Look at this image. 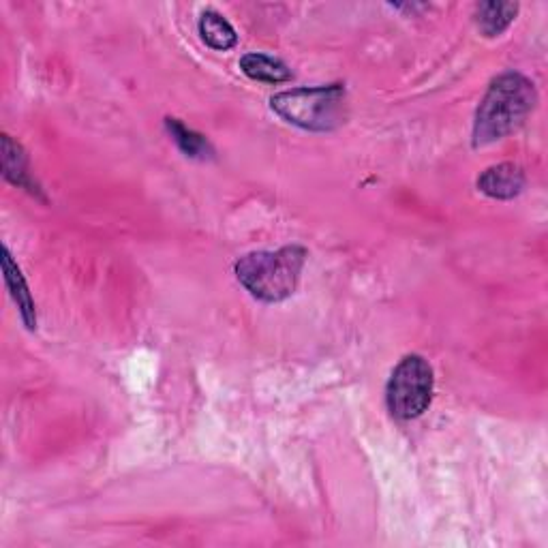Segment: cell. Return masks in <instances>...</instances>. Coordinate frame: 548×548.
Instances as JSON below:
<instances>
[{
	"label": "cell",
	"mask_w": 548,
	"mask_h": 548,
	"mask_svg": "<svg viewBox=\"0 0 548 548\" xmlns=\"http://www.w3.org/2000/svg\"><path fill=\"white\" fill-rule=\"evenodd\" d=\"M525 172L523 167L514 163H499L486 170L478 178V189L493 197V200H514L525 189Z\"/></svg>",
	"instance_id": "5"
},
{
	"label": "cell",
	"mask_w": 548,
	"mask_h": 548,
	"mask_svg": "<svg viewBox=\"0 0 548 548\" xmlns=\"http://www.w3.org/2000/svg\"><path fill=\"white\" fill-rule=\"evenodd\" d=\"M433 369L422 356H405L392 371L386 388L388 409L394 418L414 420L422 416L433 399Z\"/></svg>",
	"instance_id": "4"
},
{
	"label": "cell",
	"mask_w": 548,
	"mask_h": 548,
	"mask_svg": "<svg viewBox=\"0 0 548 548\" xmlns=\"http://www.w3.org/2000/svg\"><path fill=\"white\" fill-rule=\"evenodd\" d=\"M270 108L304 131H334L347 118V90L343 84L285 90L270 99Z\"/></svg>",
	"instance_id": "3"
},
{
	"label": "cell",
	"mask_w": 548,
	"mask_h": 548,
	"mask_svg": "<svg viewBox=\"0 0 548 548\" xmlns=\"http://www.w3.org/2000/svg\"><path fill=\"white\" fill-rule=\"evenodd\" d=\"M197 26H200V35H202L204 43L210 45L212 50L225 52V50H232L238 43V35H236L234 26L215 9H206L200 15V24Z\"/></svg>",
	"instance_id": "9"
},
{
	"label": "cell",
	"mask_w": 548,
	"mask_h": 548,
	"mask_svg": "<svg viewBox=\"0 0 548 548\" xmlns=\"http://www.w3.org/2000/svg\"><path fill=\"white\" fill-rule=\"evenodd\" d=\"M3 174L15 187L26 189L33 195H41V189L28 172V157L24 148L13 142L9 135H3Z\"/></svg>",
	"instance_id": "7"
},
{
	"label": "cell",
	"mask_w": 548,
	"mask_h": 548,
	"mask_svg": "<svg viewBox=\"0 0 548 548\" xmlns=\"http://www.w3.org/2000/svg\"><path fill=\"white\" fill-rule=\"evenodd\" d=\"M516 3H482L476 11V24L484 37H499L514 22Z\"/></svg>",
	"instance_id": "10"
},
{
	"label": "cell",
	"mask_w": 548,
	"mask_h": 548,
	"mask_svg": "<svg viewBox=\"0 0 548 548\" xmlns=\"http://www.w3.org/2000/svg\"><path fill=\"white\" fill-rule=\"evenodd\" d=\"M240 69L255 82L266 84H281L292 80V69L283 60L272 58L266 54H247L240 58Z\"/></svg>",
	"instance_id": "8"
},
{
	"label": "cell",
	"mask_w": 548,
	"mask_h": 548,
	"mask_svg": "<svg viewBox=\"0 0 548 548\" xmlns=\"http://www.w3.org/2000/svg\"><path fill=\"white\" fill-rule=\"evenodd\" d=\"M304 262L307 249L298 245L279 251H257L240 257L236 277L257 300L281 302L296 292Z\"/></svg>",
	"instance_id": "2"
},
{
	"label": "cell",
	"mask_w": 548,
	"mask_h": 548,
	"mask_svg": "<svg viewBox=\"0 0 548 548\" xmlns=\"http://www.w3.org/2000/svg\"><path fill=\"white\" fill-rule=\"evenodd\" d=\"M165 129L172 135L176 146L185 152L187 157L204 161V159H210L212 155H215V150H212L206 137L202 133H195L193 129L182 125L178 118H165Z\"/></svg>",
	"instance_id": "11"
},
{
	"label": "cell",
	"mask_w": 548,
	"mask_h": 548,
	"mask_svg": "<svg viewBox=\"0 0 548 548\" xmlns=\"http://www.w3.org/2000/svg\"><path fill=\"white\" fill-rule=\"evenodd\" d=\"M3 270H5V281H7L9 292H11L15 304H18V309H20L22 322L26 324L28 330H35L37 328L35 300H33V296H30L28 285H26V281L22 277V270L18 268V264L13 262V257H11V253H9L7 247L3 249Z\"/></svg>",
	"instance_id": "6"
},
{
	"label": "cell",
	"mask_w": 548,
	"mask_h": 548,
	"mask_svg": "<svg viewBox=\"0 0 548 548\" xmlns=\"http://www.w3.org/2000/svg\"><path fill=\"white\" fill-rule=\"evenodd\" d=\"M538 103L536 86L521 73H504L486 90L476 112L474 146L482 148L519 129Z\"/></svg>",
	"instance_id": "1"
}]
</instances>
